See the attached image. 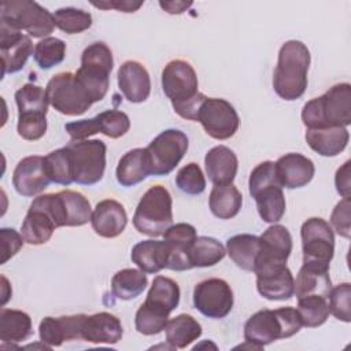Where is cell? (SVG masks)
Listing matches in <instances>:
<instances>
[{
    "label": "cell",
    "mask_w": 351,
    "mask_h": 351,
    "mask_svg": "<svg viewBox=\"0 0 351 351\" xmlns=\"http://www.w3.org/2000/svg\"><path fill=\"white\" fill-rule=\"evenodd\" d=\"M166 341L171 348H186L202 336V325L189 314H180L169 319L166 328Z\"/></svg>",
    "instance_id": "36"
},
{
    "label": "cell",
    "mask_w": 351,
    "mask_h": 351,
    "mask_svg": "<svg viewBox=\"0 0 351 351\" xmlns=\"http://www.w3.org/2000/svg\"><path fill=\"white\" fill-rule=\"evenodd\" d=\"M171 225V195L163 185H154L140 199L133 214V226L141 234L158 237L163 236Z\"/></svg>",
    "instance_id": "7"
},
{
    "label": "cell",
    "mask_w": 351,
    "mask_h": 351,
    "mask_svg": "<svg viewBox=\"0 0 351 351\" xmlns=\"http://www.w3.org/2000/svg\"><path fill=\"white\" fill-rule=\"evenodd\" d=\"M55 26L66 34H78L92 26V15L75 7H63L53 14Z\"/></svg>",
    "instance_id": "44"
},
{
    "label": "cell",
    "mask_w": 351,
    "mask_h": 351,
    "mask_svg": "<svg viewBox=\"0 0 351 351\" xmlns=\"http://www.w3.org/2000/svg\"><path fill=\"white\" fill-rule=\"evenodd\" d=\"M47 174L53 184L69 186L74 182L71 158L67 145L58 148L44 156Z\"/></svg>",
    "instance_id": "42"
},
{
    "label": "cell",
    "mask_w": 351,
    "mask_h": 351,
    "mask_svg": "<svg viewBox=\"0 0 351 351\" xmlns=\"http://www.w3.org/2000/svg\"><path fill=\"white\" fill-rule=\"evenodd\" d=\"M350 160H346V163L337 169L335 176V185L336 191L341 197H350Z\"/></svg>",
    "instance_id": "52"
},
{
    "label": "cell",
    "mask_w": 351,
    "mask_h": 351,
    "mask_svg": "<svg viewBox=\"0 0 351 351\" xmlns=\"http://www.w3.org/2000/svg\"><path fill=\"white\" fill-rule=\"evenodd\" d=\"M248 191L256 203V210L263 222L277 223L282 219L287 208L282 186L276 174L271 160L255 166L250 174Z\"/></svg>",
    "instance_id": "5"
},
{
    "label": "cell",
    "mask_w": 351,
    "mask_h": 351,
    "mask_svg": "<svg viewBox=\"0 0 351 351\" xmlns=\"http://www.w3.org/2000/svg\"><path fill=\"white\" fill-rule=\"evenodd\" d=\"M170 313L152 306L144 300V303L138 307L134 317V326L136 330L145 336L158 335L165 330L169 322Z\"/></svg>",
    "instance_id": "43"
},
{
    "label": "cell",
    "mask_w": 351,
    "mask_h": 351,
    "mask_svg": "<svg viewBox=\"0 0 351 351\" xmlns=\"http://www.w3.org/2000/svg\"><path fill=\"white\" fill-rule=\"evenodd\" d=\"M302 326L306 328H317L326 322L329 317V306H328V298L318 296V295H310L304 298L298 299V307H296Z\"/></svg>",
    "instance_id": "41"
},
{
    "label": "cell",
    "mask_w": 351,
    "mask_h": 351,
    "mask_svg": "<svg viewBox=\"0 0 351 351\" xmlns=\"http://www.w3.org/2000/svg\"><path fill=\"white\" fill-rule=\"evenodd\" d=\"M73 178L78 185H95L101 181L106 170L107 145L101 140H78L67 144Z\"/></svg>",
    "instance_id": "9"
},
{
    "label": "cell",
    "mask_w": 351,
    "mask_h": 351,
    "mask_svg": "<svg viewBox=\"0 0 351 351\" xmlns=\"http://www.w3.org/2000/svg\"><path fill=\"white\" fill-rule=\"evenodd\" d=\"M40 199L56 228L82 226L90 221V203L80 192L66 189L56 193L40 195Z\"/></svg>",
    "instance_id": "12"
},
{
    "label": "cell",
    "mask_w": 351,
    "mask_h": 351,
    "mask_svg": "<svg viewBox=\"0 0 351 351\" xmlns=\"http://www.w3.org/2000/svg\"><path fill=\"white\" fill-rule=\"evenodd\" d=\"M132 262L147 274L159 273L162 269H166L169 261V252L165 241L162 240H143L132 248L130 252Z\"/></svg>",
    "instance_id": "31"
},
{
    "label": "cell",
    "mask_w": 351,
    "mask_h": 351,
    "mask_svg": "<svg viewBox=\"0 0 351 351\" xmlns=\"http://www.w3.org/2000/svg\"><path fill=\"white\" fill-rule=\"evenodd\" d=\"M49 182L44 156L32 155L21 159L12 173V185L25 197H33L41 193L48 188Z\"/></svg>",
    "instance_id": "19"
},
{
    "label": "cell",
    "mask_w": 351,
    "mask_h": 351,
    "mask_svg": "<svg viewBox=\"0 0 351 351\" xmlns=\"http://www.w3.org/2000/svg\"><path fill=\"white\" fill-rule=\"evenodd\" d=\"M85 314L44 317L38 325V336L43 344L59 347L64 341L81 340V328Z\"/></svg>",
    "instance_id": "23"
},
{
    "label": "cell",
    "mask_w": 351,
    "mask_h": 351,
    "mask_svg": "<svg viewBox=\"0 0 351 351\" xmlns=\"http://www.w3.org/2000/svg\"><path fill=\"white\" fill-rule=\"evenodd\" d=\"M33 56L40 69H52L63 62L66 56V43L58 37H45L36 44Z\"/></svg>",
    "instance_id": "45"
},
{
    "label": "cell",
    "mask_w": 351,
    "mask_h": 351,
    "mask_svg": "<svg viewBox=\"0 0 351 351\" xmlns=\"http://www.w3.org/2000/svg\"><path fill=\"white\" fill-rule=\"evenodd\" d=\"M123 335L118 317L107 311L86 315L82 321L81 339L95 344H117Z\"/></svg>",
    "instance_id": "26"
},
{
    "label": "cell",
    "mask_w": 351,
    "mask_h": 351,
    "mask_svg": "<svg viewBox=\"0 0 351 351\" xmlns=\"http://www.w3.org/2000/svg\"><path fill=\"white\" fill-rule=\"evenodd\" d=\"M193 307L207 318H225L233 307V291L222 278H207L193 289Z\"/></svg>",
    "instance_id": "16"
},
{
    "label": "cell",
    "mask_w": 351,
    "mask_h": 351,
    "mask_svg": "<svg viewBox=\"0 0 351 351\" xmlns=\"http://www.w3.org/2000/svg\"><path fill=\"white\" fill-rule=\"evenodd\" d=\"M56 225L44 207L40 196H37L21 225V234L25 239V243L30 245H41L45 244L53 234Z\"/></svg>",
    "instance_id": "27"
},
{
    "label": "cell",
    "mask_w": 351,
    "mask_h": 351,
    "mask_svg": "<svg viewBox=\"0 0 351 351\" xmlns=\"http://www.w3.org/2000/svg\"><path fill=\"white\" fill-rule=\"evenodd\" d=\"M33 333L32 318L27 313L14 308L0 310V340L3 343H21Z\"/></svg>",
    "instance_id": "34"
},
{
    "label": "cell",
    "mask_w": 351,
    "mask_h": 351,
    "mask_svg": "<svg viewBox=\"0 0 351 351\" xmlns=\"http://www.w3.org/2000/svg\"><path fill=\"white\" fill-rule=\"evenodd\" d=\"M128 223V215L125 207L114 200L104 199L96 204L92 211L90 225L96 234L106 239H114L119 236Z\"/></svg>",
    "instance_id": "25"
},
{
    "label": "cell",
    "mask_w": 351,
    "mask_h": 351,
    "mask_svg": "<svg viewBox=\"0 0 351 351\" xmlns=\"http://www.w3.org/2000/svg\"><path fill=\"white\" fill-rule=\"evenodd\" d=\"M15 101L18 106V115L25 114H44L48 112V99L45 89L36 84H25L15 92Z\"/></svg>",
    "instance_id": "40"
},
{
    "label": "cell",
    "mask_w": 351,
    "mask_h": 351,
    "mask_svg": "<svg viewBox=\"0 0 351 351\" xmlns=\"http://www.w3.org/2000/svg\"><path fill=\"white\" fill-rule=\"evenodd\" d=\"M189 140L178 129H166L145 148L151 176H167L181 162L188 151Z\"/></svg>",
    "instance_id": "10"
},
{
    "label": "cell",
    "mask_w": 351,
    "mask_h": 351,
    "mask_svg": "<svg viewBox=\"0 0 351 351\" xmlns=\"http://www.w3.org/2000/svg\"><path fill=\"white\" fill-rule=\"evenodd\" d=\"M308 147L321 156H336L348 144L350 133L344 126L307 129L304 134Z\"/></svg>",
    "instance_id": "30"
},
{
    "label": "cell",
    "mask_w": 351,
    "mask_h": 351,
    "mask_svg": "<svg viewBox=\"0 0 351 351\" xmlns=\"http://www.w3.org/2000/svg\"><path fill=\"white\" fill-rule=\"evenodd\" d=\"M33 52V43L29 36L0 25V55L3 77L22 70Z\"/></svg>",
    "instance_id": "18"
},
{
    "label": "cell",
    "mask_w": 351,
    "mask_h": 351,
    "mask_svg": "<svg viewBox=\"0 0 351 351\" xmlns=\"http://www.w3.org/2000/svg\"><path fill=\"white\" fill-rule=\"evenodd\" d=\"M118 88L123 97L130 103H143L151 93V78L147 69L136 62L126 60L119 66Z\"/></svg>",
    "instance_id": "24"
},
{
    "label": "cell",
    "mask_w": 351,
    "mask_h": 351,
    "mask_svg": "<svg viewBox=\"0 0 351 351\" xmlns=\"http://www.w3.org/2000/svg\"><path fill=\"white\" fill-rule=\"evenodd\" d=\"M147 285V274L138 269H122L111 278V292L121 300H132L140 296Z\"/></svg>",
    "instance_id": "37"
},
{
    "label": "cell",
    "mask_w": 351,
    "mask_h": 351,
    "mask_svg": "<svg viewBox=\"0 0 351 351\" xmlns=\"http://www.w3.org/2000/svg\"><path fill=\"white\" fill-rule=\"evenodd\" d=\"M303 263L329 265L335 255V233L322 218L313 217L300 228Z\"/></svg>",
    "instance_id": "13"
},
{
    "label": "cell",
    "mask_w": 351,
    "mask_h": 351,
    "mask_svg": "<svg viewBox=\"0 0 351 351\" xmlns=\"http://www.w3.org/2000/svg\"><path fill=\"white\" fill-rule=\"evenodd\" d=\"M259 243L261 248L255 269L263 265L287 263L292 252V236L285 226L273 223L259 236Z\"/></svg>",
    "instance_id": "21"
},
{
    "label": "cell",
    "mask_w": 351,
    "mask_h": 351,
    "mask_svg": "<svg viewBox=\"0 0 351 351\" xmlns=\"http://www.w3.org/2000/svg\"><path fill=\"white\" fill-rule=\"evenodd\" d=\"M332 289L329 265L303 263L295 281L296 298L318 295L328 298Z\"/></svg>",
    "instance_id": "29"
},
{
    "label": "cell",
    "mask_w": 351,
    "mask_h": 351,
    "mask_svg": "<svg viewBox=\"0 0 351 351\" xmlns=\"http://www.w3.org/2000/svg\"><path fill=\"white\" fill-rule=\"evenodd\" d=\"M159 5L169 14H182L192 5V1H159Z\"/></svg>",
    "instance_id": "53"
},
{
    "label": "cell",
    "mask_w": 351,
    "mask_h": 351,
    "mask_svg": "<svg viewBox=\"0 0 351 351\" xmlns=\"http://www.w3.org/2000/svg\"><path fill=\"white\" fill-rule=\"evenodd\" d=\"M243 204V195L233 184L214 185L208 197L211 213L219 219L236 217Z\"/></svg>",
    "instance_id": "35"
},
{
    "label": "cell",
    "mask_w": 351,
    "mask_h": 351,
    "mask_svg": "<svg viewBox=\"0 0 351 351\" xmlns=\"http://www.w3.org/2000/svg\"><path fill=\"white\" fill-rule=\"evenodd\" d=\"M274 166L280 185L287 189L306 186L315 173L313 160L298 152H289L280 156Z\"/></svg>",
    "instance_id": "22"
},
{
    "label": "cell",
    "mask_w": 351,
    "mask_h": 351,
    "mask_svg": "<svg viewBox=\"0 0 351 351\" xmlns=\"http://www.w3.org/2000/svg\"><path fill=\"white\" fill-rule=\"evenodd\" d=\"M195 69L182 59L170 60L162 71V89L173 110L184 119L197 121V112L207 97L199 92Z\"/></svg>",
    "instance_id": "1"
},
{
    "label": "cell",
    "mask_w": 351,
    "mask_h": 351,
    "mask_svg": "<svg viewBox=\"0 0 351 351\" xmlns=\"http://www.w3.org/2000/svg\"><path fill=\"white\" fill-rule=\"evenodd\" d=\"M350 197H343L333 208L330 214V223L333 230L341 237L350 239L351 225H350Z\"/></svg>",
    "instance_id": "49"
},
{
    "label": "cell",
    "mask_w": 351,
    "mask_h": 351,
    "mask_svg": "<svg viewBox=\"0 0 351 351\" xmlns=\"http://www.w3.org/2000/svg\"><path fill=\"white\" fill-rule=\"evenodd\" d=\"M302 321L296 308L287 306L276 310H259L244 324V340L262 350L265 346L296 335Z\"/></svg>",
    "instance_id": "4"
},
{
    "label": "cell",
    "mask_w": 351,
    "mask_h": 351,
    "mask_svg": "<svg viewBox=\"0 0 351 351\" xmlns=\"http://www.w3.org/2000/svg\"><path fill=\"white\" fill-rule=\"evenodd\" d=\"M204 166L208 180L214 185L232 184L239 169V160L236 154L225 147L217 145L208 149L204 156Z\"/></svg>",
    "instance_id": "28"
},
{
    "label": "cell",
    "mask_w": 351,
    "mask_h": 351,
    "mask_svg": "<svg viewBox=\"0 0 351 351\" xmlns=\"http://www.w3.org/2000/svg\"><path fill=\"white\" fill-rule=\"evenodd\" d=\"M129 129V117L118 110H106L93 118L74 121L64 125V130L70 136L71 141L86 140L89 136L96 133H103L110 138H119L125 136Z\"/></svg>",
    "instance_id": "15"
},
{
    "label": "cell",
    "mask_w": 351,
    "mask_h": 351,
    "mask_svg": "<svg viewBox=\"0 0 351 351\" xmlns=\"http://www.w3.org/2000/svg\"><path fill=\"white\" fill-rule=\"evenodd\" d=\"M350 298H351V284L341 282L330 289L328 295L329 313L343 322L351 321L350 314Z\"/></svg>",
    "instance_id": "47"
},
{
    "label": "cell",
    "mask_w": 351,
    "mask_h": 351,
    "mask_svg": "<svg viewBox=\"0 0 351 351\" xmlns=\"http://www.w3.org/2000/svg\"><path fill=\"white\" fill-rule=\"evenodd\" d=\"M310 51L298 40L285 41L280 51L273 73V89L287 101L300 99L307 88Z\"/></svg>",
    "instance_id": "2"
},
{
    "label": "cell",
    "mask_w": 351,
    "mask_h": 351,
    "mask_svg": "<svg viewBox=\"0 0 351 351\" xmlns=\"http://www.w3.org/2000/svg\"><path fill=\"white\" fill-rule=\"evenodd\" d=\"M300 117L307 129L347 128L351 123V85L348 82L336 84L322 96L308 100L303 106Z\"/></svg>",
    "instance_id": "3"
},
{
    "label": "cell",
    "mask_w": 351,
    "mask_h": 351,
    "mask_svg": "<svg viewBox=\"0 0 351 351\" xmlns=\"http://www.w3.org/2000/svg\"><path fill=\"white\" fill-rule=\"evenodd\" d=\"M256 289L267 300H288L295 295V280L287 263L258 266Z\"/></svg>",
    "instance_id": "17"
},
{
    "label": "cell",
    "mask_w": 351,
    "mask_h": 351,
    "mask_svg": "<svg viewBox=\"0 0 351 351\" xmlns=\"http://www.w3.org/2000/svg\"><path fill=\"white\" fill-rule=\"evenodd\" d=\"M112 66V52L104 43L96 41L84 49L81 66L74 75L92 103L103 100L107 95Z\"/></svg>",
    "instance_id": "6"
},
{
    "label": "cell",
    "mask_w": 351,
    "mask_h": 351,
    "mask_svg": "<svg viewBox=\"0 0 351 351\" xmlns=\"http://www.w3.org/2000/svg\"><path fill=\"white\" fill-rule=\"evenodd\" d=\"M0 237H1V247H3L1 265H4L22 248L25 239L12 228H1Z\"/></svg>",
    "instance_id": "50"
},
{
    "label": "cell",
    "mask_w": 351,
    "mask_h": 351,
    "mask_svg": "<svg viewBox=\"0 0 351 351\" xmlns=\"http://www.w3.org/2000/svg\"><path fill=\"white\" fill-rule=\"evenodd\" d=\"M180 287L174 280L163 276H156L149 287L145 302L167 313H171L177 308L180 303Z\"/></svg>",
    "instance_id": "39"
},
{
    "label": "cell",
    "mask_w": 351,
    "mask_h": 351,
    "mask_svg": "<svg viewBox=\"0 0 351 351\" xmlns=\"http://www.w3.org/2000/svg\"><path fill=\"white\" fill-rule=\"evenodd\" d=\"M144 4V1H130V0H110V1H99L95 3L92 1V5L101 8V10H110L114 8L117 11L121 12H136L141 5Z\"/></svg>",
    "instance_id": "51"
},
{
    "label": "cell",
    "mask_w": 351,
    "mask_h": 351,
    "mask_svg": "<svg viewBox=\"0 0 351 351\" xmlns=\"http://www.w3.org/2000/svg\"><path fill=\"white\" fill-rule=\"evenodd\" d=\"M259 248V236L250 233L232 236L226 241V254L237 267L245 271H254Z\"/></svg>",
    "instance_id": "33"
},
{
    "label": "cell",
    "mask_w": 351,
    "mask_h": 351,
    "mask_svg": "<svg viewBox=\"0 0 351 351\" xmlns=\"http://www.w3.org/2000/svg\"><path fill=\"white\" fill-rule=\"evenodd\" d=\"M226 255L221 241L208 236H197L189 250V262L193 267H210L219 263Z\"/></svg>",
    "instance_id": "38"
},
{
    "label": "cell",
    "mask_w": 351,
    "mask_h": 351,
    "mask_svg": "<svg viewBox=\"0 0 351 351\" xmlns=\"http://www.w3.org/2000/svg\"><path fill=\"white\" fill-rule=\"evenodd\" d=\"M0 25L25 30L30 37L45 38L55 29L53 14L30 0H4L0 8Z\"/></svg>",
    "instance_id": "8"
},
{
    "label": "cell",
    "mask_w": 351,
    "mask_h": 351,
    "mask_svg": "<svg viewBox=\"0 0 351 351\" xmlns=\"http://www.w3.org/2000/svg\"><path fill=\"white\" fill-rule=\"evenodd\" d=\"M48 103L60 114L78 117L85 114L93 104L86 92L75 80L74 73L55 74L45 86Z\"/></svg>",
    "instance_id": "11"
},
{
    "label": "cell",
    "mask_w": 351,
    "mask_h": 351,
    "mask_svg": "<svg viewBox=\"0 0 351 351\" xmlns=\"http://www.w3.org/2000/svg\"><path fill=\"white\" fill-rule=\"evenodd\" d=\"M115 176L118 184L125 188L134 186L151 176L145 148H133L128 151L119 159Z\"/></svg>",
    "instance_id": "32"
},
{
    "label": "cell",
    "mask_w": 351,
    "mask_h": 351,
    "mask_svg": "<svg viewBox=\"0 0 351 351\" xmlns=\"http://www.w3.org/2000/svg\"><path fill=\"white\" fill-rule=\"evenodd\" d=\"M163 237L169 252L166 269L174 271H185L192 269L189 262V250L197 237L195 226L185 222L171 225L165 232Z\"/></svg>",
    "instance_id": "20"
},
{
    "label": "cell",
    "mask_w": 351,
    "mask_h": 351,
    "mask_svg": "<svg viewBox=\"0 0 351 351\" xmlns=\"http://www.w3.org/2000/svg\"><path fill=\"white\" fill-rule=\"evenodd\" d=\"M1 281H3V287H1V288H3V300H1V304L4 306V304L7 303V300L10 299V296H11V293H12V292H8V293L5 292V289H7V288H8V289H11V288H10L8 281H7V278H5L4 276H1Z\"/></svg>",
    "instance_id": "54"
},
{
    "label": "cell",
    "mask_w": 351,
    "mask_h": 351,
    "mask_svg": "<svg viewBox=\"0 0 351 351\" xmlns=\"http://www.w3.org/2000/svg\"><path fill=\"white\" fill-rule=\"evenodd\" d=\"M197 121L202 123L204 132L215 140L233 137L240 125V118L234 107L228 100L218 97L204 99L197 112Z\"/></svg>",
    "instance_id": "14"
},
{
    "label": "cell",
    "mask_w": 351,
    "mask_h": 351,
    "mask_svg": "<svg viewBox=\"0 0 351 351\" xmlns=\"http://www.w3.org/2000/svg\"><path fill=\"white\" fill-rule=\"evenodd\" d=\"M16 130L23 140H27V141L40 140L47 132V115L44 114L18 115Z\"/></svg>",
    "instance_id": "48"
},
{
    "label": "cell",
    "mask_w": 351,
    "mask_h": 351,
    "mask_svg": "<svg viewBox=\"0 0 351 351\" xmlns=\"http://www.w3.org/2000/svg\"><path fill=\"white\" fill-rule=\"evenodd\" d=\"M176 185L181 192L191 196L203 193L206 189V178L200 166L195 162L182 166L176 176Z\"/></svg>",
    "instance_id": "46"
}]
</instances>
